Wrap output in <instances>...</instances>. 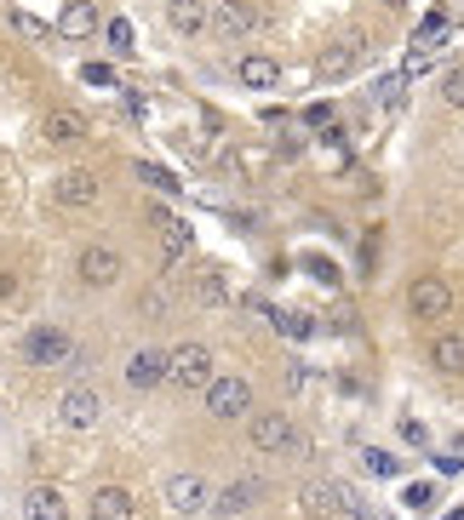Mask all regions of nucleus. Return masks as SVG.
<instances>
[{
	"label": "nucleus",
	"instance_id": "obj_1",
	"mask_svg": "<svg viewBox=\"0 0 464 520\" xmlns=\"http://www.w3.org/2000/svg\"><path fill=\"white\" fill-rule=\"evenodd\" d=\"M18 355L29 360V366H69V360H75V338L58 321H40V326H29V332L18 338Z\"/></svg>",
	"mask_w": 464,
	"mask_h": 520
},
{
	"label": "nucleus",
	"instance_id": "obj_2",
	"mask_svg": "<svg viewBox=\"0 0 464 520\" xmlns=\"http://www.w3.org/2000/svg\"><path fill=\"white\" fill-rule=\"evenodd\" d=\"M75 275H81L86 292H110V286H120V275H127V258H120L115 246L92 241V246H81V258H75Z\"/></svg>",
	"mask_w": 464,
	"mask_h": 520
},
{
	"label": "nucleus",
	"instance_id": "obj_3",
	"mask_svg": "<svg viewBox=\"0 0 464 520\" xmlns=\"http://www.w3.org/2000/svg\"><path fill=\"white\" fill-rule=\"evenodd\" d=\"M367 52H373V35H367V29H344V35L321 52V81H344V75H355L367 63Z\"/></svg>",
	"mask_w": 464,
	"mask_h": 520
},
{
	"label": "nucleus",
	"instance_id": "obj_4",
	"mask_svg": "<svg viewBox=\"0 0 464 520\" xmlns=\"http://www.w3.org/2000/svg\"><path fill=\"white\" fill-rule=\"evenodd\" d=\"M52 200H58V207H69V212H86V207H98V200H103V178L92 166H64L52 178Z\"/></svg>",
	"mask_w": 464,
	"mask_h": 520
},
{
	"label": "nucleus",
	"instance_id": "obj_5",
	"mask_svg": "<svg viewBox=\"0 0 464 520\" xmlns=\"http://www.w3.org/2000/svg\"><path fill=\"white\" fill-rule=\"evenodd\" d=\"M166 383L207 389L212 383V349L207 343H178V349H166Z\"/></svg>",
	"mask_w": 464,
	"mask_h": 520
},
{
	"label": "nucleus",
	"instance_id": "obj_6",
	"mask_svg": "<svg viewBox=\"0 0 464 520\" xmlns=\"http://www.w3.org/2000/svg\"><path fill=\"white\" fill-rule=\"evenodd\" d=\"M264 29V6L258 0H219L212 6V35L219 40H246Z\"/></svg>",
	"mask_w": 464,
	"mask_h": 520
},
{
	"label": "nucleus",
	"instance_id": "obj_7",
	"mask_svg": "<svg viewBox=\"0 0 464 520\" xmlns=\"http://www.w3.org/2000/svg\"><path fill=\"white\" fill-rule=\"evenodd\" d=\"M40 137L52 149H81L86 137H92V120H86V109H75V103H58V109H46V120H40Z\"/></svg>",
	"mask_w": 464,
	"mask_h": 520
},
{
	"label": "nucleus",
	"instance_id": "obj_8",
	"mask_svg": "<svg viewBox=\"0 0 464 520\" xmlns=\"http://www.w3.org/2000/svg\"><path fill=\"white\" fill-rule=\"evenodd\" d=\"M407 314L413 321H447V314H453V286H447L442 275H419L407 286Z\"/></svg>",
	"mask_w": 464,
	"mask_h": 520
},
{
	"label": "nucleus",
	"instance_id": "obj_9",
	"mask_svg": "<svg viewBox=\"0 0 464 520\" xmlns=\"http://www.w3.org/2000/svg\"><path fill=\"white\" fill-rule=\"evenodd\" d=\"M207 412L219 423L246 418V412H253V383H246V377H212V383H207Z\"/></svg>",
	"mask_w": 464,
	"mask_h": 520
},
{
	"label": "nucleus",
	"instance_id": "obj_10",
	"mask_svg": "<svg viewBox=\"0 0 464 520\" xmlns=\"http://www.w3.org/2000/svg\"><path fill=\"white\" fill-rule=\"evenodd\" d=\"M246 435H253L258 452H304V440L292 435V418L287 412H253Z\"/></svg>",
	"mask_w": 464,
	"mask_h": 520
},
{
	"label": "nucleus",
	"instance_id": "obj_11",
	"mask_svg": "<svg viewBox=\"0 0 464 520\" xmlns=\"http://www.w3.org/2000/svg\"><path fill=\"white\" fill-rule=\"evenodd\" d=\"M161 498H166V509H178V515H201V509H212V486L201 480V475H166Z\"/></svg>",
	"mask_w": 464,
	"mask_h": 520
},
{
	"label": "nucleus",
	"instance_id": "obj_12",
	"mask_svg": "<svg viewBox=\"0 0 464 520\" xmlns=\"http://www.w3.org/2000/svg\"><path fill=\"white\" fill-rule=\"evenodd\" d=\"M166 23H173V35L201 40V35H212V6L207 0H166Z\"/></svg>",
	"mask_w": 464,
	"mask_h": 520
},
{
	"label": "nucleus",
	"instance_id": "obj_13",
	"mask_svg": "<svg viewBox=\"0 0 464 520\" xmlns=\"http://www.w3.org/2000/svg\"><path fill=\"white\" fill-rule=\"evenodd\" d=\"M236 81L246 92H275V86H281V63H275L270 52H241L236 57Z\"/></svg>",
	"mask_w": 464,
	"mask_h": 520
},
{
	"label": "nucleus",
	"instance_id": "obj_14",
	"mask_svg": "<svg viewBox=\"0 0 464 520\" xmlns=\"http://www.w3.org/2000/svg\"><path fill=\"white\" fill-rule=\"evenodd\" d=\"M98 418H103V401L92 389H64V401H58V423L64 429H92Z\"/></svg>",
	"mask_w": 464,
	"mask_h": 520
},
{
	"label": "nucleus",
	"instance_id": "obj_15",
	"mask_svg": "<svg viewBox=\"0 0 464 520\" xmlns=\"http://www.w3.org/2000/svg\"><path fill=\"white\" fill-rule=\"evenodd\" d=\"M86 515H92V520H138V503H132L127 486H92Z\"/></svg>",
	"mask_w": 464,
	"mask_h": 520
},
{
	"label": "nucleus",
	"instance_id": "obj_16",
	"mask_svg": "<svg viewBox=\"0 0 464 520\" xmlns=\"http://www.w3.org/2000/svg\"><path fill=\"white\" fill-rule=\"evenodd\" d=\"M127 383L138 389V395L161 389V383H166V349H132V360H127Z\"/></svg>",
	"mask_w": 464,
	"mask_h": 520
},
{
	"label": "nucleus",
	"instance_id": "obj_17",
	"mask_svg": "<svg viewBox=\"0 0 464 520\" xmlns=\"http://www.w3.org/2000/svg\"><path fill=\"white\" fill-rule=\"evenodd\" d=\"M58 35L64 40H86V35H98L103 29V18H98V6H92V0H64V12H58Z\"/></svg>",
	"mask_w": 464,
	"mask_h": 520
},
{
	"label": "nucleus",
	"instance_id": "obj_18",
	"mask_svg": "<svg viewBox=\"0 0 464 520\" xmlns=\"http://www.w3.org/2000/svg\"><path fill=\"white\" fill-rule=\"evenodd\" d=\"M299 503H304V515H309V520L344 515V509H338V486H333V480H304V486H299Z\"/></svg>",
	"mask_w": 464,
	"mask_h": 520
},
{
	"label": "nucleus",
	"instance_id": "obj_19",
	"mask_svg": "<svg viewBox=\"0 0 464 520\" xmlns=\"http://www.w3.org/2000/svg\"><path fill=\"white\" fill-rule=\"evenodd\" d=\"M155 229H161V246H166V263H178L183 251L195 246V234H190V224L183 217H173V212H155Z\"/></svg>",
	"mask_w": 464,
	"mask_h": 520
},
{
	"label": "nucleus",
	"instance_id": "obj_20",
	"mask_svg": "<svg viewBox=\"0 0 464 520\" xmlns=\"http://www.w3.org/2000/svg\"><path fill=\"white\" fill-rule=\"evenodd\" d=\"M430 366L447 372V377H459L464 372V332H442L436 343H430Z\"/></svg>",
	"mask_w": 464,
	"mask_h": 520
},
{
	"label": "nucleus",
	"instance_id": "obj_21",
	"mask_svg": "<svg viewBox=\"0 0 464 520\" xmlns=\"http://www.w3.org/2000/svg\"><path fill=\"white\" fill-rule=\"evenodd\" d=\"M270 321H275V332L292 338V343H309V338L321 332V326H316V314H304V309H270Z\"/></svg>",
	"mask_w": 464,
	"mask_h": 520
},
{
	"label": "nucleus",
	"instance_id": "obj_22",
	"mask_svg": "<svg viewBox=\"0 0 464 520\" xmlns=\"http://www.w3.org/2000/svg\"><path fill=\"white\" fill-rule=\"evenodd\" d=\"M258 503V480H236V486H224V492H212V509L219 515H246Z\"/></svg>",
	"mask_w": 464,
	"mask_h": 520
},
{
	"label": "nucleus",
	"instance_id": "obj_23",
	"mask_svg": "<svg viewBox=\"0 0 464 520\" xmlns=\"http://www.w3.org/2000/svg\"><path fill=\"white\" fill-rule=\"evenodd\" d=\"M23 515L29 520H64V498H58L52 486H35V492L23 498Z\"/></svg>",
	"mask_w": 464,
	"mask_h": 520
},
{
	"label": "nucleus",
	"instance_id": "obj_24",
	"mask_svg": "<svg viewBox=\"0 0 464 520\" xmlns=\"http://www.w3.org/2000/svg\"><path fill=\"white\" fill-rule=\"evenodd\" d=\"M6 23L18 29L23 40H35V46H52V40H58V29H52V23H40L35 12H6Z\"/></svg>",
	"mask_w": 464,
	"mask_h": 520
},
{
	"label": "nucleus",
	"instance_id": "obj_25",
	"mask_svg": "<svg viewBox=\"0 0 464 520\" xmlns=\"http://www.w3.org/2000/svg\"><path fill=\"white\" fill-rule=\"evenodd\" d=\"M195 297H201L207 309H224V304H229V280H224L219 269H201V275H195Z\"/></svg>",
	"mask_w": 464,
	"mask_h": 520
},
{
	"label": "nucleus",
	"instance_id": "obj_26",
	"mask_svg": "<svg viewBox=\"0 0 464 520\" xmlns=\"http://www.w3.org/2000/svg\"><path fill=\"white\" fill-rule=\"evenodd\" d=\"M361 469L373 480H396L401 475V458H396V452H384V446H361Z\"/></svg>",
	"mask_w": 464,
	"mask_h": 520
},
{
	"label": "nucleus",
	"instance_id": "obj_27",
	"mask_svg": "<svg viewBox=\"0 0 464 520\" xmlns=\"http://www.w3.org/2000/svg\"><path fill=\"white\" fill-rule=\"evenodd\" d=\"M132 172H138V183H149V189H155V195H178V189H183L173 172L155 166V161H132Z\"/></svg>",
	"mask_w": 464,
	"mask_h": 520
},
{
	"label": "nucleus",
	"instance_id": "obj_28",
	"mask_svg": "<svg viewBox=\"0 0 464 520\" xmlns=\"http://www.w3.org/2000/svg\"><path fill=\"white\" fill-rule=\"evenodd\" d=\"M401 92H407V75H401V69H396V75H379V81H373V103H379V109H396Z\"/></svg>",
	"mask_w": 464,
	"mask_h": 520
},
{
	"label": "nucleus",
	"instance_id": "obj_29",
	"mask_svg": "<svg viewBox=\"0 0 464 520\" xmlns=\"http://www.w3.org/2000/svg\"><path fill=\"white\" fill-rule=\"evenodd\" d=\"M81 81H86V86H98V92H120L115 63H81Z\"/></svg>",
	"mask_w": 464,
	"mask_h": 520
},
{
	"label": "nucleus",
	"instance_id": "obj_30",
	"mask_svg": "<svg viewBox=\"0 0 464 520\" xmlns=\"http://www.w3.org/2000/svg\"><path fill=\"white\" fill-rule=\"evenodd\" d=\"M103 35H110V52H115V57H132V52H138V46H132V23H127V18H110V23H103Z\"/></svg>",
	"mask_w": 464,
	"mask_h": 520
},
{
	"label": "nucleus",
	"instance_id": "obj_31",
	"mask_svg": "<svg viewBox=\"0 0 464 520\" xmlns=\"http://www.w3.org/2000/svg\"><path fill=\"white\" fill-rule=\"evenodd\" d=\"M304 269H309V280H321V286H338V280H344V275H338V263H333V258H321V251H309Z\"/></svg>",
	"mask_w": 464,
	"mask_h": 520
},
{
	"label": "nucleus",
	"instance_id": "obj_32",
	"mask_svg": "<svg viewBox=\"0 0 464 520\" xmlns=\"http://www.w3.org/2000/svg\"><path fill=\"white\" fill-rule=\"evenodd\" d=\"M401 503H407V509H419V515H430L436 509V486H424V480H413L407 492H401Z\"/></svg>",
	"mask_w": 464,
	"mask_h": 520
},
{
	"label": "nucleus",
	"instance_id": "obj_33",
	"mask_svg": "<svg viewBox=\"0 0 464 520\" xmlns=\"http://www.w3.org/2000/svg\"><path fill=\"white\" fill-rule=\"evenodd\" d=\"M442 103H447V109H464V63H459V69H447V81H442Z\"/></svg>",
	"mask_w": 464,
	"mask_h": 520
},
{
	"label": "nucleus",
	"instance_id": "obj_34",
	"mask_svg": "<svg viewBox=\"0 0 464 520\" xmlns=\"http://www.w3.org/2000/svg\"><path fill=\"white\" fill-rule=\"evenodd\" d=\"M304 126H316V132H321V126H333V103H327V98L309 103V109H304Z\"/></svg>",
	"mask_w": 464,
	"mask_h": 520
},
{
	"label": "nucleus",
	"instance_id": "obj_35",
	"mask_svg": "<svg viewBox=\"0 0 464 520\" xmlns=\"http://www.w3.org/2000/svg\"><path fill=\"white\" fill-rule=\"evenodd\" d=\"M138 309H144V314H166V286H149L144 297H138Z\"/></svg>",
	"mask_w": 464,
	"mask_h": 520
},
{
	"label": "nucleus",
	"instance_id": "obj_36",
	"mask_svg": "<svg viewBox=\"0 0 464 520\" xmlns=\"http://www.w3.org/2000/svg\"><path fill=\"white\" fill-rule=\"evenodd\" d=\"M373 263H379V229H367V241H361V275H373Z\"/></svg>",
	"mask_w": 464,
	"mask_h": 520
},
{
	"label": "nucleus",
	"instance_id": "obj_37",
	"mask_svg": "<svg viewBox=\"0 0 464 520\" xmlns=\"http://www.w3.org/2000/svg\"><path fill=\"white\" fill-rule=\"evenodd\" d=\"M401 440H413V446H424L430 435H424V423H413V418H407V423H401Z\"/></svg>",
	"mask_w": 464,
	"mask_h": 520
},
{
	"label": "nucleus",
	"instance_id": "obj_38",
	"mask_svg": "<svg viewBox=\"0 0 464 520\" xmlns=\"http://www.w3.org/2000/svg\"><path fill=\"white\" fill-rule=\"evenodd\" d=\"M287 383H292V389L309 383V366H304V360H292V366H287Z\"/></svg>",
	"mask_w": 464,
	"mask_h": 520
},
{
	"label": "nucleus",
	"instance_id": "obj_39",
	"mask_svg": "<svg viewBox=\"0 0 464 520\" xmlns=\"http://www.w3.org/2000/svg\"><path fill=\"white\" fill-rule=\"evenodd\" d=\"M459 469H464V458H453V452H442V458H436V475H459Z\"/></svg>",
	"mask_w": 464,
	"mask_h": 520
},
{
	"label": "nucleus",
	"instance_id": "obj_40",
	"mask_svg": "<svg viewBox=\"0 0 464 520\" xmlns=\"http://www.w3.org/2000/svg\"><path fill=\"white\" fill-rule=\"evenodd\" d=\"M12 292H18V275H12V269H0V304H6Z\"/></svg>",
	"mask_w": 464,
	"mask_h": 520
},
{
	"label": "nucleus",
	"instance_id": "obj_41",
	"mask_svg": "<svg viewBox=\"0 0 464 520\" xmlns=\"http://www.w3.org/2000/svg\"><path fill=\"white\" fill-rule=\"evenodd\" d=\"M379 6H384V12H401V6H407V0H379Z\"/></svg>",
	"mask_w": 464,
	"mask_h": 520
}]
</instances>
